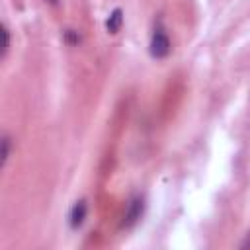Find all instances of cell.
<instances>
[{
	"label": "cell",
	"instance_id": "cell-1",
	"mask_svg": "<svg viewBox=\"0 0 250 250\" xmlns=\"http://www.w3.org/2000/svg\"><path fill=\"white\" fill-rule=\"evenodd\" d=\"M148 51L154 59H164L170 55L172 51V43H170V37H168V31L164 29V25L158 21L152 29V35H150V43H148Z\"/></svg>",
	"mask_w": 250,
	"mask_h": 250
},
{
	"label": "cell",
	"instance_id": "cell-2",
	"mask_svg": "<svg viewBox=\"0 0 250 250\" xmlns=\"http://www.w3.org/2000/svg\"><path fill=\"white\" fill-rule=\"evenodd\" d=\"M143 213H145V199L141 195L131 197L129 203H127V207H125V213H123V227L125 229L133 227L143 217Z\"/></svg>",
	"mask_w": 250,
	"mask_h": 250
},
{
	"label": "cell",
	"instance_id": "cell-3",
	"mask_svg": "<svg viewBox=\"0 0 250 250\" xmlns=\"http://www.w3.org/2000/svg\"><path fill=\"white\" fill-rule=\"evenodd\" d=\"M86 215H88V203H86V199H78L72 207H70V211H68V225H70V229H80L82 225H84V221H86Z\"/></svg>",
	"mask_w": 250,
	"mask_h": 250
},
{
	"label": "cell",
	"instance_id": "cell-4",
	"mask_svg": "<svg viewBox=\"0 0 250 250\" xmlns=\"http://www.w3.org/2000/svg\"><path fill=\"white\" fill-rule=\"evenodd\" d=\"M121 25H123V12H121V8H115V10H111V14L105 20V29L109 33H117L121 29Z\"/></svg>",
	"mask_w": 250,
	"mask_h": 250
},
{
	"label": "cell",
	"instance_id": "cell-5",
	"mask_svg": "<svg viewBox=\"0 0 250 250\" xmlns=\"http://www.w3.org/2000/svg\"><path fill=\"white\" fill-rule=\"evenodd\" d=\"M10 158V137L4 135L2 137V164H6Z\"/></svg>",
	"mask_w": 250,
	"mask_h": 250
},
{
	"label": "cell",
	"instance_id": "cell-6",
	"mask_svg": "<svg viewBox=\"0 0 250 250\" xmlns=\"http://www.w3.org/2000/svg\"><path fill=\"white\" fill-rule=\"evenodd\" d=\"M2 35H4V47H2V55L6 57V53H8V49H10V31H8V27H6V25H2Z\"/></svg>",
	"mask_w": 250,
	"mask_h": 250
},
{
	"label": "cell",
	"instance_id": "cell-7",
	"mask_svg": "<svg viewBox=\"0 0 250 250\" xmlns=\"http://www.w3.org/2000/svg\"><path fill=\"white\" fill-rule=\"evenodd\" d=\"M64 37H66V41H68L70 45H76V43L80 41V37H78V33H76L74 29H68V31H64Z\"/></svg>",
	"mask_w": 250,
	"mask_h": 250
},
{
	"label": "cell",
	"instance_id": "cell-8",
	"mask_svg": "<svg viewBox=\"0 0 250 250\" xmlns=\"http://www.w3.org/2000/svg\"><path fill=\"white\" fill-rule=\"evenodd\" d=\"M45 2H49V4H53V6H55V4H59V0H45Z\"/></svg>",
	"mask_w": 250,
	"mask_h": 250
}]
</instances>
